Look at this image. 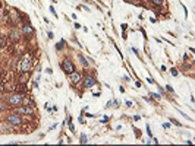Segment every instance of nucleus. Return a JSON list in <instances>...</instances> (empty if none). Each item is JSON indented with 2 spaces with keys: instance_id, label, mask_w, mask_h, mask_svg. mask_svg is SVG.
I'll return each mask as SVG.
<instances>
[{
  "instance_id": "nucleus-24",
  "label": "nucleus",
  "mask_w": 195,
  "mask_h": 146,
  "mask_svg": "<svg viewBox=\"0 0 195 146\" xmlns=\"http://www.w3.org/2000/svg\"><path fill=\"white\" fill-rule=\"evenodd\" d=\"M3 110H5V107H3V104L0 102V111H3Z\"/></svg>"
},
{
  "instance_id": "nucleus-19",
  "label": "nucleus",
  "mask_w": 195,
  "mask_h": 146,
  "mask_svg": "<svg viewBox=\"0 0 195 146\" xmlns=\"http://www.w3.org/2000/svg\"><path fill=\"white\" fill-rule=\"evenodd\" d=\"M177 73H179V72H177L176 69H172V75H173V76H177Z\"/></svg>"
},
{
  "instance_id": "nucleus-25",
  "label": "nucleus",
  "mask_w": 195,
  "mask_h": 146,
  "mask_svg": "<svg viewBox=\"0 0 195 146\" xmlns=\"http://www.w3.org/2000/svg\"><path fill=\"white\" fill-rule=\"evenodd\" d=\"M131 2H134V3H137V5L139 3V0H131Z\"/></svg>"
},
{
  "instance_id": "nucleus-21",
  "label": "nucleus",
  "mask_w": 195,
  "mask_h": 146,
  "mask_svg": "<svg viewBox=\"0 0 195 146\" xmlns=\"http://www.w3.org/2000/svg\"><path fill=\"white\" fill-rule=\"evenodd\" d=\"M163 127H164V129H169V127H170V123H164V124H163Z\"/></svg>"
},
{
  "instance_id": "nucleus-12",
  "label": "nucleus",
  "mask_w": 195,
  "mask_h": 146,
  "mask_svg": "<svg viewBox=\"0 0 195 146\" xmlns=\"http://www.w3.org/2000/svg\"><path fill=\"white\" fill-rule=\"evenodd\" d=\"M5 45H6V38H5V35L0 34V48H3Z\"/></svg>"
},
{
  "instance_id": "nucleus-15",
  "label": "nucleus",
  "mask_w": 195,
  "mask_h": 146,
  "mask_svg": "<svg viewBox=\"0 0 195 146\" xmlns=\"http://www.w3.org/2000/svg\"><path fill=\"white\" fill-rule=\"evenodd\" d=\"M88 140H87V136L85 135H81V143H87Z\"/></svg>"
},
{
  "instance_id": "nucleus-5",
  "label": "nucleus",
  "mask_w": 195,
  "mask_h": 146,
  "mask_svg": "<svg viewBox=\"0 0 195 146\" xmlns=\"http://www.w3.org/2000/svg\"><path fill=\"white\" fill-rule=\"evenodd\" d=\"M22 34L25 35V37H32L34 34H35V29L32 28V25L27 22V23H24L22 25Z\"/></svg>"
},
{
  "instance_id": "nucleus-23",
  "label": "nucleus",
  "mask_w": 195,
  "mask_h": 146,
  "mask_svg": "<svg viewBox=\"0 0 195 146\" xmlns=\"http://www.w3.org/2000/svg\"><path fill=\"white\" fill-rule=\"evenodd\" d=\"M47 35H49V38H50V39H51V38H53V37H54V35H53V32H49Z\"/></svg>"
},
{
  "instance_id": "nucleus-2",
  "label": "nucleus",
  "mask_w": 195,
  "mask_h": 146,
  "mask_svg": "<svg viewBox=\"0 0 195 146\" xmlns=\"http://www.w3.org/2000/svg\"><path fill=\"white\" fill-rule=\"evenodd\" d=\"M31 63H32V58H31L29 54H27V56H24V57L21 58L19 67H18L21 73H28L29 69H31Z\"/></svg>"
},
{
  "instance_id": "nucleus-11",
  "label": "nucleus",
  "mask_w": 195,
  "mask_h": 146,
  "mask_svg": "<svg viewBox=\"0 0 195 146\" xmlns=\"http://www.w3.org/2000/svg\"><path fill=\"white\" fill-rule=\"evenodd\" d=\"M79 61H81V63H82V66H84V67H88V61H87V58L84 57V56H82V54H81V56H79Z\"/></svg>"
},
{
  "instance_id": "nucleus-4",
  "label": "nucleus",
  "mask_w": 195,
  "mask_h": 146,
  "mask_svg": "<svg viewBox=\"0 0 195 146\" xmlns=\"http://www.w3.org/2000/svg\"><path fill=\"white\" fill-rule=\"evenodd\" d=\"M62 69H63V72L65 73H72L73 70H75V66H73V63L70 61V58H65L63 61H62Z\"/></svg>"
},
{
  "instance_id": "nucleus-10",
  "label": "nucleus",
  "mask_w": 195,
  "mask_h": 146,
  "mask_svg": "<svg viewBox=\"0 0 195 146\" xmlns=\"http://www.w3.org/2000/svg\"><path fill=\"white\" fill-rule=\"evenodd\" d=\"M151 3L157 6V8H161V6H164L166 5V0H151Z\"/></svg>"
},
{
  "instance_id": "nucleus-20",
  "label": "nucleus",
  "mask_w": 195,
  "mask_h": 146,
  "mask_svg": "<svg viewBox=\"0 0 195 146\" xmlns=\"http://www.w3.org/2000/svg\"><path fill=\"white\" fill-rule=\"evenodd\" d=\"M50 12H51L53 15H56V12H54V8H53V6H50Z\"/></svg>"
},
{
  "instance_id": "nucleus-8",
  "label": "nucleus",
  "mask_w": 195,
  "mask_h": 146,
  "mask_svg": "<svg viewBox=\"0 0 195 146\" xmlns=\"http://www.w3.org/2000/svg\"><path fill=\"white\" fill-rule=\"evenodd\" d=\"M96 83H97V80L93 76H85V79H84V88H91L94 86Z\"/></svg>"
},
{
  "instance_id": "nucleus-14",
  "label": "nucleus",
  "mask_w": 195,
  "mask_h": 146,
  "mask_svg": "<svg viewBox=\"0 0 195 146\" xmlns=\"http://www.w3.org/2000/svg\"><path fill=\"white\" fill-rule=\"evenodd\" d=\"M63 45H65V41L62 39L60 42H57V44H56V48H57V50H62V48H63Z\"/></svg>"
},
{
  "instance_id": "nucleus-1",
  "label": "nucleus",
  "mask_w": 195,
  "mask_h": 146,
  "mask_svg": "<svg viewBox=\"0 0 195 146\" xmlns=\"http://www.w3.org/2000/svg\"><path fill=\"white\" fill-rule=\"evenodd\" d=\"M24 101H25V95L24 94H12L9 98H8V102H9L10 107H19L24 104Z\"/></svg>"
},
{
  "instance_id": "nucleus-16",
  "label": "nucleus",
  "mask_w": 195,
  "mask_h": 146,
  "mask_svg": "<svg viewBox=\"0 0 195 146\" xmlns=\"http://www.w3.org/2000/svg\"><path fill=\"white\" fill-rule=\"evenodd\" d=\"M69 129H70V132H75V127H73V124H72V118L69 120Z\"/></svg>"
},
{
  "instance_id": "nucleus-7",
  "label": "nucleus",
  "mask_w": 195,
  "mask_h": 146,
  "mask_svg": "<svg viewBox=\"0 0 195 146\" xmlns=\"http://www.w3.org/2000/svg\"><path fill=\"white\" fill-rule=\"evenodd\" d=\"M16 111L21 114H27V116H34V110L31 105H24V107H16Z\"/></svg>"
},
{
  "instance_id": "nucleus-3",
  "label": "nucleus",
  "mask_w": 195,
  "mask_h": 146,
  "mask_svg": "<svg viewBox=\"0 0 195 146\" xmlns=\"http://www.w3.org/2000/svg\"><path fill=\"white\" fill-rule=\"evenodd\" d=\"M6 121L12 124V126H22L24 124V121H22V118L19 116H16V114H10V116L6 117Z\"/></svg>"
},
{
  "instance_id": "nucleus-13",
  "label": "nucleus",
  "mask_w": 195,
  "mask_h": 146,
  "mask_svg": "<svg viewBox=\"0 0 195 146\" xmlns=\"http://www.w3.org/2000/svg\"><path fill=\"white\" fill-rule=\"evenodd\" d=\"M3 89H5V91H13V89H15V85H12V83H6Z\"/></svg>"
},
{
  "instance_id": "nucleus-18",
  "label": "nucleus",
  "mask_w": 195,
  "mask_h": 146,
  "mask_svg": "<svg viewBox=\"0 0 195 146\" xmlns=\"http://www.w3.org/2000/svg\"><path fill=\"white\" fill-rule=\"evenodd\" d=\"M150 95H151V97H154V98H156V99H160V98H161V97H160V95H158V94H153V92H151Z\"/></svg>"
},
{
  "instance_id": "nucleus-6",
  "label": "nucleus",
  "mask_w": 195,
  "mask_h": 146,
  "mask_svg": "<svg viewBox=\"0 0 195 146\" xmlns=\"http://www.w3.org/2000/svg\"><path fill=\"white\" fill-rule=\"evenodd\" d=\"M69 80H70L72 85H78L81 82V73L76 72V70H73L72 73H69Z\"/></svg>"
},
{
  "instance_id": "nucleus-22",
  "label": "nucleus",
  "mask_w": 195,
  "mask_h": 146,
  "mask_svg": "<svg viewBox=\"0 0 195 146\" xmlns=\"http://www.w3.org/2000/svg\"><path fill=\"white\" fill-rule=\"evenodd\" d=\"M166 89L169 91V92H173V88H172V86H166Z\"/></svg>"
},
{
  "instance_id": "nucleus-9",
  "label": "nucleus",
  "mask_w": 195,
  "mask_h": 146,
  "mask_svg": "<svg viewBox=\"0 0 195 146\" xmlns=\"http://www.w3.org/2000/svg\"><path fill=\"white\" fill-rule=\"evenodd\" d=\"M10 39H12V41H18V39H19V32H18L16 29H13V31L10 32Z\"/></svg>"
},
{
  "instance_id": "nucleus-17",
  "label": "nucleus",
  "mask_w": 195,
  "mask_h": 146,
  "mask_svg": "<svg viewBox=\"0 0 195 146\" xmlns=\"http://www.w3.org/2000/svg\"><path fill=\"white\" fill-rule=\"evenodd\" d=\"M170 121H172L173 124H176V126H180V123H179V121H176L175 118H170Z\"/></svg>"
}]
</instances>
